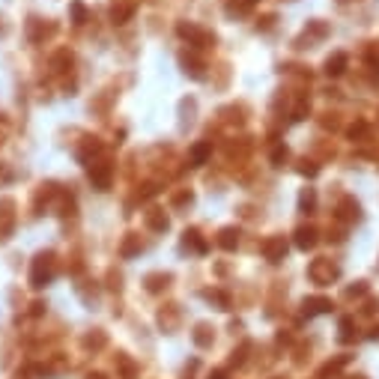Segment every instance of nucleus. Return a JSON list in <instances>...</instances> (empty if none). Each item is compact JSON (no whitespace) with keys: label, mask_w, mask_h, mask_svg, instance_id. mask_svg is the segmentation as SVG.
I'll return each instance as SVG.
<instances>
[{"label":"nucleus","mask_w":379,"mask_h":379,"mask_svg":"<svg viewBox=\"0 0 379 379\" xmlns=\"http://www.w3.org/2000/svg\"><path fill=\"white\" fill-rule=\"evenodd\" d=\"M337 272H341V269H337L332 260H314L311 269H308V275H311L314 284H332L337 278Z\"/></svg>","instance_id":"1"},{"label":"nucleus","mask_w":379,"mask_h":379,"mask_svg":"<svg viewBox=\"0 0 379 379\" xmlns=\"http://www.w3.org/2000/svg\"><path fill=\"white\" fill-rule=\"evenodd\" d=\"M33 287H42V284H48L51 281V257H39L36 260V266H33Z\"/></svg>","instance_id":"2"},{"label":"nucleus","mask_w":379,"mask_h":379,"mask_svg":"<svg viewBox=\"0 0 379 379\" xmlns=\"http://www.w3.org/2000/svg\"><path fill=\"white\" fill-rule=\"evenodd\" d=\"M302 311H305V317H317V314H326V311H332V298H326V296H317V298H305Z\"/></svg>","instance_id":"3"},{"label":"nucleus","mask_w":379,"mask_h":379,"mask_svg":"<svg viewBox=\"0 0 379 379\" xmlns=\"http://www.w3.org/2000/svg\"><path fill=\"white\" fill-rule=\"evenodd\" d=\"M346 364H350V355H341V358H335V362H326L323 371L317 373L314 379H328V376H335V373L341 371V367H346Z\"/></svg>","instance_id":"4"},{"label":"nucleus","mask_w":379,"mask_h":379,"mask_svg":"<svg viewBox=\"0 0 379 379\" xmlns=\"http://www.w3.org/2000/svg\"><path fill=\"white\" fill-rule=\"evenodd\" d=\"M296 245L298 248H314L317 245V230H314V227H298V230H296Z\"/></svg>","instance_id":"5"},{"label":"nucleus","mask_w":379,"mask_h":379,"mask_svg":"<svg viewBox=\"0 0 379 379\" xmlns=\"http://www.w3.org/2000/svg\"><path fill=\"white\" fill-rule=\"evenodd\" d=\"M344 69H346V54H344V51H337L335 57L326 60V72H328V75H341Z\"/></svg>","instance_id":"6"},{"label":"nucleus","mask_w":379,"mask_h":379,"mask_svg":"<svg viewBox=\"0 0 379 379\" xmlns=\"http://www.w3.org/2000/svg\"><path fill=\"white\" fill-rule=\"evenodd\" d=\"M284 254H287V245H284V239H272V242L266 245V257H269V260H272V263H278V260H281Z\"/></svg>","instance_id":"7"},{"label":"nucleus","mask_w":379,"mask_h":379,"mask_svg":"<svg viewBox=\"0 0 379 379\" xmlns=\"http://www.w3.org/2000/svg\"><path fill=\"white\" fill-rule=\"evenodd\" d=\"M209 149H212L209 144H197V146L192 149V162H194V165H203L206 155H209Z\"/></svg>","instance_id":"8"},{"label":"nucleus","mask_w":379,"mask_h":379,"mask_svg":"<svg viewBox=\"0 0 379 379\" xmlns=\"http://www.w3.org/2000/svg\"><path fill=\"white\" fill-rule=\"evenodd\" d=\"M353 337H355V335H353V317H346V320H341V341L350 344Z\"/></svg>","instance_id":"9"},{"label":"nucleus","mask_w":379,"mask_h":379,"mask_svg":"<svg viewBox=\"0 0 379 379\" xmlns=\"http://www.w3.org/2000/svg\"><path fill=\"white\" fill-rule=\"evenodd\" d=\"M344 218H350V221H353V218H358V203H353V201H346L344 203V212H341Z\"/></svg>","instance_id":"10"},{"label":"nucleus","mask_w":379,"mask_h":379,"mask_svg":"<svg viewBox=\"0 0 379 379\" xmlns=\"http://www.w3.org/2000/svg\"><path fill=\"white\" fill-rule=\"evenodd\" d=\"M236 236H239L236 230H224V233H221V245H224V248H233V245H236Z\"/></svg>","instance_id":"11"},{"label":"nucleus","mask_w":379,"mask_h":379,"mask_svg":"<svg viewBox=\"0 0 379 379\" xmlns=\"http://www.w3.org/2000/svg\"><path fill=\"white\" fill-rule=\"evenodd\" d=\"M298 203H302V209H308V212H311V206H314V192H311V188H308V192L302 194V201H298Z\"/></svg>","instance_id":"12"},{"label":"nucleus","mask_w":379,"mask_h":379,"mask_svg":"<svg viewBox=\"0 0 379 379\" xmlns=\"http://www.w3.org/2000/svg\"><path fill=\"white\" fill-rule=\"evenodd\" d=\"M272 158H275V165H278V162H284V158H287V149H284V146H278Z\"/></svg>","instance_id":"13"},{"label":"nucleus","mask_w":379,"mask_h":379,"mask_svg":"<svg viewBox=\"0 0 379 379\" xmlns=\"http://www.w3.org/2000/svg\"><path fill=\"white\" fill-rule=\"evenodd\" d=\"M209 379H224V373H212V376H209Z\"/></svg>","instance_id":"14"}]
</instances>
